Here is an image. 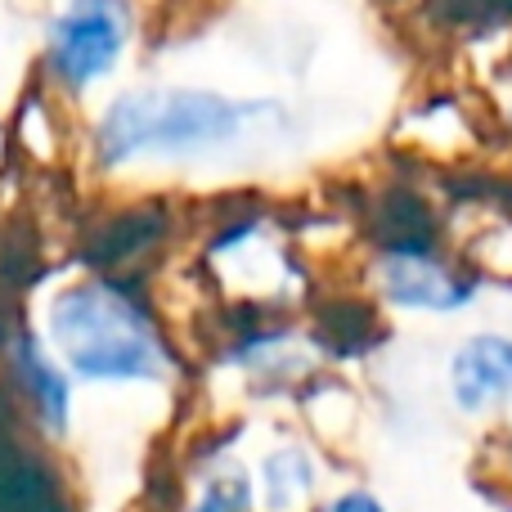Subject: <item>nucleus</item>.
<instances>
[{"label": "nucleus", "mask_w": 512, "mask_h": 512, "mask_svg": "<svg viewBox=\"0 0 512 512\" xmlns=\"http://www.w3.org/2000/svg\"><path fill=\"white\" fill-rule=\"evenodd\" d=\"M248 108L212 90H131L113 99L95 131L104 167L131 158H194L239 140Z\"/></svg>", "instance_id": "f03ea898"}, {"label": "nucleus", "mask_w": 512, "mask_h": 512, "mask_svg": "<svg viewBox=\"0 0 512 512\" xmlns=\"http://www.w3.org/2000/svg\"><path fill=\"white\" fill-rule=\"evenodd\" d=\"M373 239L387 256H436L432 207L409 189H387L373 207Z\"/></svg>", "instance_id": "1a4fd4ad"}, {"label": "nucleus", "mask_w": 512, "mask_h": 512, "mask_svg": "<svg viewBox=\"0 0 512 512\" xmlns=\"http://www.w3.org/2000/svg\"><path fill=\"white\" fill-rule=\"evenodd\" d=\"M436 18L445 23H490L499 14H512V0H436Z\"/></svg>", "instance_id": "ddd939ff"}, {"label": "nucleus", "mask_w": 512, "mask_h": 512, "mask_svg": "<svg viewBox=\"0 0 512 512\" xmlns=\"http://www.w3.org/2000/svg\"><path fill=\"white\" fill-rule=\"evenodd\" d=\"M382 292L409 310H459L472 301L477 279H463L436 256H387L382 261Z\"/></svg>", "instance_id": "6e6552de"}, {"label": "nucleus", "mask_w": 512, "mask_h": 512, "mask_svg": "<svg viewBox=\"0 0 512 512\" xmlns=\"http://www.w3.org/2000/svg\"><path fill=\"white\" fill-rule=\"evenodd\" d=\"M315 324H319V342L333 355H360L378 337L369 306H360V301H324Z\"/></svg>", "instance_id": "9b49d317"}, {"label": "nucleus", "mask_w": 512, "mask_h": 512, "mask_svg": "<svg viewBox=\"0 0 512 512\" xmlns=\"http://www.w3.org/2000/svg\"><path fill=\"white\" fill-rule=\"evenodd\" d=\"M0 512H77L54 459L23 432V414L0 391Z\"/></svg>", "instance_id": "20e7f679"}, {"label": "nucleus", "mask_w": 512, "mask_h": 512, "mask_svg": "<svg viewBox=\"0 0 512 512\" xmlns=\"http://www.w3.org/2000/svg\"><path fill=\"white\" fill-rule=\"evenodd\" d=\"M135 32L131 0H72L50 23V68L63 86L81 90L108 77Z\"/></svg>", "instance_id": "7ed1b4c3"}, {"label": "nucleus", "mask_w": 512, "mask_h": 512, "mask_svg": "<svg viewBox=\"0 0 512 512\" xmlns=\"http://www.w3.org/2000/svg\"><path fill=\"white\" fill-rule=\"evenodd\" d=\"M171 230V212L162 203H140V207H122V212L104 216L95 230L86 234V256L90 270L113 274L131 261H144Z\"/></svg>", "instance_id": "0eeeda50"}, {"label": "nucleus", "mask_w": 512, "mask_h": 512, "mask_svg": "<svg viewBox=\"0 0 512 512\" xmlns=\"http://www.w3.org/2000/svg\"><path fill=\"white\" fill-rule=\"evenodd\" d=\"M50 342L90 382H149L167 369L158 324L122 279H90L59 292L50 306Z\"/></svg>", "instance_id": "f257e3e1"}, {"label": "nucleus", "mask_w": 512, "mask_h": 512, "mask_svg": "<svg viewBox=\"0 0 512 512\" xmlns=\"http://www.w3.org/2000/svg\"><path fill=\"white\" fill-rule=\"evenodd\" d=\"M319 512H387L378 504V499L369 495V490H346V495H337V499H328Z\"/></svg>", "instance_id": "4468645a"}, {"label": "nucleus", "mask_w": 512, "mask_h": 512, "mask_svg": "<svg viewBox=\"0 0 512 512\" xmlns=\"http://www.w3.org/2000/svg\"><path fill=\"white\" fill-rule=\"evenodd\" d=\"M9 387H14L18 405L32 409V418L45 432H68L72 387L36 333H14V342H9Z\"/></svg>", "instance_id": "423d86ee"}, {"label": "nucleus", "mask_w": 512, "mask_h": 512, "mask_svg": "<svg viewBox=\"0 0 512 512\" xmlns=\"http://www.w3.org/2000/svg\"><path fill=\"white\" fill-rule=\"evenodd\" d=\"M310 495H315V463L306 459V450L288 445V450H274L261 463V508L265 512H297Z\"/></svg>", "instance_id": "9d476101"}, {"label": "nucleus", "mask_w": 512, "mask_h": 512, "mask_svg": "<svg viewBox=\"0 0 512 512\" xmlns=\"http://www.w3.org/2000/svg\"><path fill=\"white\" fill-rule=\"evenodd\" d=\"M9 342H14V333L5 328V315H0V351H9Z\"/></svg>", "instance_id": "2eb2a0df"}, {"label": "nucleus", "mask_w": 512, "mask_h": 512, "mask_svg": "<svg viewBox=\"0 0 512 512\" xmlns=\"http://www.w3.org/2000/svg\"><path fill=\"white\" fill-rule=\"evenodd\" d=\"M189 512H252L248 472H216V477L203 486V499H198Z\"/></svg>", "instance_id": "f8f14e48"}, {"label": "nucleus", "mask_w": 512, "mask_h": 512, "mask_svg": "<svg viewBox=\"0 0 512 512\" xmlns=\"http://www.w3.org/2000/svg\"><path fill=\"white\" fill-rule=\"evenodd\" d=\"M450 396L463 414H490L512 400V337L472 333L450 360Z\"/></svg>", "instance_id": "39448f33"}]
</instances>
